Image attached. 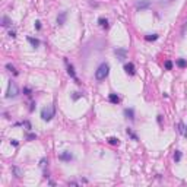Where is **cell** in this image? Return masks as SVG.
<instances>
[{
	"label": "cell",
	"instance_id": "11",
	"mask_svg": "<svg viewBox=\"0 0 187 187\" xmlns=\"http://www.w3.org/2000/svg\"><path fill=\"white\" fill-rule=\"evenodd\" d=\"M108 99H110V102H113V104H119V102H120V98H119L117 94H110Z\"/></svg>",
	"mask_w": 187,
	"mask_h": 187
},
{
	"label": "cell",
	"instance_id": "9",
	"mask_svg": "<svg viewBox=\"0 0 187 187\" xmlns=\"http://www.w3.org/2000/svg\"><path fill=\"white\" fill-rule=\"evenodd\" d=\"M149 4H151V3H149L148 0H139V1L136 3V7H137V9H146V7H149Z\"/></svg>",
	"mask_w": 187,
	"mask_h": 187
},
{
	"label": "cell",
	"instance_id": "15",
	"mask_svg": "<svg viewBox=\"0 0 187 187\" xmlns=\"http://www.w3.org/2000/svg\"><path fill=\"white\" fill-rule=\"evenodd\" d=\"M177 66H178V67H186L187 66V62L184 60V59H178V60H177Z\"/></svg>",
	"mask_w": 187,
	"mask_h": 187
},
{
	"label": "cell",
	"instance_id": "7",
	"mask_svg": "<svg viewBox=\"0 0 187 187\" xmlns=\"http://www.w3.org/2000/svg\"><path fill=\"white\" fill-rule=\"evenodd\" d=\"M59 159H60V161H72L73 156H72L70 152H63V154L59 155Z\"/></svg>",
	"mask_w": 187,
	"mask_h": 187
},
{
	"label": "cell",
	"instance_id": "13",
	"mask_svg": "<svg viewBox=\"0 0 187 187\" xmlns=\"http://www.w3.org/2000/svg\"><path fill=\"white\" fill-rule=\"evenodd\" d=\"M177 127H178V132L181 133L183 136H186V137H187V130H186V126H184L183 123H178V126H177Z\"/></svg>",
	"mask_w": 187,
	"mask_h": 187
},
{
	"label": "cell",
	"instance_id": "14",
	"mask_svg": "<svg viewBox=\"0 0 187 187\" xmlns=\"http://www.w3.org/2000/svg\"><path fill=\"white\" fill-rule=\"evenodd\" d=\"M28 41H29V43H31V45H32V47H35V48H37V47L40 45V41H38L37 38H32V37H28Z\"/></svg>",
	"mask_w": 187,
	"mask_h": 187
},
{
	"label": "cell",
	"instance_id": "29",
	"mask_svg": "<svg viewBox=\"0 0 187 187\" xmlns=\"http://www.w3.org/2000/svg\"><path fill=\"white\" fill-rule=\"evenodd\" d=\"M12 145H13V146H18V142H16V140H15V139H13V140H12Z\"/></svg>",
	"mask_w": 187,
	"mask_h": 187
},
{
	"label": "cell",
	"instance_id": "22",
	"mask_svg": "<svg viewBox=\"0 0 187 187\" xmlns=\"http://www.w3.org/2000/svg\"><path fill=\"white\" fill-rule=\"evenodd\" d=\"M165 69H167V70H171V69H173V63H171L170 60L165 62Z\"/></svg>",
	"mask_w": 187,
	"mask_h": 187
},
{
	"label": "cell",
	"instance_id": "1",
	"mask_svg": "<svg viewBox=\"0 0 187 187\" xmlns=\"http://www.w3.org/2000/svg\"><path fill=\"white\" fill-rule=\"evenodd\" d=\"M108 73H110V66L107 63H101L98 69H97V72H95V79L97 80H104L108 76Z\"/></svg>",
	"mask_w": 187,
	"mask_h": 187
},
{
	"label": "cell",
	"instance_id": "5",
	"mask_svg": "<svg viewBox=\"0 0 187 187\" xmlns=\"http://www.w3.org/2000/svg\"><path fill=\"white\" fill-rule=\"evenodd\" d=\"M124 72H126L127 75L133 76V75L136 73V70H134V64H133V63H126V64H124Z\"/></svg>",
	"mask_w": 187,
	"mask_h": 187
},
{
	"label": "cell",
	"instance_id": "3",
	"mask_svg": "<svg viewBox=\"0 0 187 187\" xmlns=\"http://www.w3.org/2000/svg\"><path fill=\"white\" fill-rule=\"evenodd\" d=\"M18 94H19V89L16 86V83H15L13 80H10V82H9V86H7V98H13V97H16Z\"/></svg>",
	"mask_w": 187,
	"mask_h": 187
},
{
	"label": "cell",
	"instance_id": "25",
	"mask_svg": "<svg viewBox=\"0 0 187 187\" xmlns=\"http://www.w3.org/2000/svg\"><path fill=\"white\" fill-rule=\"evenodd\" d=\"M23 92H25V95H31V89L29 88H25L23 89Z\"/></svg>",
	"mask_w": 187,
	"mask_h": 187
},
{
	"label": "cell",
	"instance_id": "12",
	"mask_svg": "<svg viewBox=\"0 0 187 187\" xmlns=\"http://www.w3.org/2000/svg\"><path fill=\"white\" fill-rule=\"evenodd\" d=\"M98 23H99V26H101V28H105V29L108 28V21H107L105 18H99Z\"/></svg>",
	"mask_w": 187,
	"mask_h": 187
},
{
	"label": "cell",
	"instance_id": "2",
	"mask_svg": "<svg viewBox=\"0 0 187 187\" xmlns=\"http://www.w3.org/2000/svg\"><path fill=\"white\" fill-rule=\"evenodd\" d=\"M54 113H56V108L54 105H50V107H45L41 110V119L44 121H50L53 117H54Z\"/></svg>",
	"mask_w": 187,
	"mask_h": 187
},
{
	"label": "cell",
	"instance_id": "8",
	"mask_svg": "<svg viewBox=\"0 0 187 187\" xmlns=\"http://www.w3.org/2000/svg\"><path fill=\"white\" fill-rule=\"evenodd\" d=\"M66 18H67V12H60V15L57 16V23L63 25V23L66 22Z\"/></svg>",
	"mask_w": 187,
	"mask_h": 187
},
{
	"label": "cell",
	"instance_id": "6",
	"mask_svg": "<svg viewBox=\"0 0 187 187\" xmlns=\"http://www.w3.org/2000/svg\"><path fill=\"white\" fill-rule=\"evenodd\" d=\"M66 63H67V60H66ZM67 73L70 75V77H73V79L76 80V83H79V80H77V77H76V73H75V69H73L72 64H69V63H67Z\"/></svg>",
	"mask_w": 187,
	"mask_h": 187
},
{
	"label": "cell",
	"instance_id": "23",
	"mask_svg": "<svg viewBox=\"0 0 187 187\" xmlns=\"http://www.w3.org/2000/svg\"><path fill=\"white\" fill-rule=\"evenodd\" d=\"M155 1H158L159 4H168V3H171L173 0H155Z\"/></svg>",
	"mask_w": 187,
	"mask_h": 187
},
{
	"label": "cell",
	"instance_id": "21",
	"mask_svg": "<svg viewBox=\"0 0 187 187\" xmlns=\"http://www.w3.org/2000/svg\"><path fill=\"white\" fill-rule=\"evenodd\" d=\"M6 69H9V70H10V72H13V73H15V75H18V70H16V69H15V67L12 66L10 63H7V64H6Z\"/></svg>",
	"mask_w": 187,
	"mask_h": 187
},
{
	"label": "cell",
	"instance_id": "10",
	"mask_svg": "<svg viewBox=\"0 0 187 187\" xmlns=\"http://www.w3.org/2000/svg\"><path fill=\"white\" fill-rule=\"evenodd\" d=\"M124 116L127 119H130V120H134V111H133V108H126L124 110Z\"/></svg>",
	"mask_w": 187,
	"mask_h": 187
},
{
	"label": "cell",
	"instance_id": "26",
	"mask_svg": "<svg viewBox=\"0 0 187 187\" xmlns=\"http://www.w3.org/2000/svg\"><path fill=\"white\" fill-rule=\"evenodd\" d=\"M13 171H15V174H16V177H21V173H19V170H18L16 167L13 168Z\"/></svg>",
	"mask_w": 187,
	"mask_h": 187
},
{
	"label": "cell",
	"instance_id": "19",
	"mask_svg": "<svg viewBox=\"0 0 187 187\" xmlns=\"http://www.w3.org/2000/svg\"><path fill=\"white\" fill-rule=\"evenodd\" d=\"M126 132H127V134H129V136H130V137H132L133 140H139V137H137V136H136V134H134V133L132 132V129H127V130H126Z\"/></svg>",
	"mask_w": 187,
	"mask_h": 187
},
{
	"label": "cell",
	"instance_id": "30",
	"mask_svg": "<svg viewBox=\"0 0 187 187\" xmlns=\"http://www.w3.org/2000/svg\"><path fill=\"white\" fill-rule=\"evenodd\" d=\"M9 35H10L12 38H13V37H16V35H15V31H10V32H9Z\"/></svg>",
	"mask_w": 187,
	"mask_h": 187
},
{
	"label": "cell",
	"instance_id": "17",
	"mask_svg": "<svg viewBox=\"0 0 187 187\" xmlns=\"http://www.w3.org/2000/svg\"><path fill=\"white\" fill-rule=\"evenodd\" d=\"M1 25H3V26H9V25H10V19H9V18H7V16H3V19H1Z\"/></svg>",
	"mask_w": 187,
	"mask_h": 187
},
{
	"label": "cell",
	"instance_id": "24",
	"mask_svg": "<svg viewBox=\"0 0 187 187\" xmlns=\"http://www.w3.org/2000/svg\"><path fill=\"white\" fill-rule=\"evenodd\" d=\"M35 28H37V29H41V22H40V21H35Z\"/></svg>",
	"mask_w": 187,
	"mask_h": 187
},
{
	"label": "cell",
	"instance_id": "20",
	"mask_svg": "<svg viewBox=\"0 0 187 187\" xmlns=\"http://www.w3.org/2000/svg\"><path fill=\"white\" fill-rule=\"evenodd\" d=\"M180 159H181V152H180V151H176V154H174V161H176V162H180Z\"/></svg>",
	"mask_w": 187,
	"mask_h": 187
},
{
	"label": "cell",
	"instance_id": "16",
	"mask_svg": "<svg viewBox=\"0 0 187 187\" xmlns=\"http://www.w3.org/2000/svg\"><path fill=\"white\" fill-rule=\"evenodd\" d=\"M145 40H146V41H155V40H158V35H156V34L146 35V37H145Z\"/></svg>",
	"mask_w": 187,
	"mask_h": 187
},
{
	"label": "cell",
	"instance_id": "18",
	"mask_svg": "<svg viewBox=\"0 0 187 187\" xmlns=\"http://www.w3.org/2000/svg\"><path fill=\"white\" fill-rule=\"evenodd\" d=\"M108 143L110 145H120V140L117 137H108Z\"/></svg>",
	"mask_w": 187,
	"mask_h": 187
},
{
	"label": "cell",
	"instance_id": "28",
	"mask_svg": "<svg viewBox=\"0 0 187 187\" xmlns=\"http://www.w3.org/2000/svg\"><path fill=\"white\" fill-rule=\"evenodd\" d=\"M79 97H80V94H79V92H75V95H73V99H77Z\"/></svg>",
	"mask_w": 187,
	"mask_h": 187
},
{
	"label": "cell",
	"instance_id": "4",
	"mask_svg": "<svg viewBox=\"0 0 187 187\" xmlns=\"http://www.w3.org/2000/svg\"><path fill=\"white\" fill-rule=\"evenodd\" d=\"M114 53H116V56L119 57V60H124V59L127 57V51H126L124 48H116Z\"/></svg>",
	"mask_w": 187,
	"mask_h": 187
},
{
	"label": "cell",
	"instance_id": "27",
	"mask_svg": "<svg viewBox=\"0 0 187 187\" xmlns=\"http://www.w3.org/2000/svg\"><path fill=\"white\" fill-rule=\"evenodd\" d=\"M35 137H37V134H28V137H26V139H28V140H31V139H35Z\"/></svg>",
	"mask_w": 187,
	"mask_h": 187
}]
</instances>
